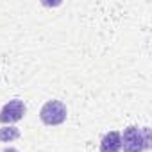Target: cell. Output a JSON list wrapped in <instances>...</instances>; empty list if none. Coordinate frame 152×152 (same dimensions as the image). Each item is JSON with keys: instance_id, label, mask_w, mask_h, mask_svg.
Masks as SVG:
<instances>
[{"instance_id": "cell-6", "label": "cell", "mask_w": 152, "mask_h": 152, "mask_svg": "<svg viewBox=\"0 0 152 152\" xmlns=\"http://www.w3.org/2000/svg\"><path fill=\"white\" fill-rule=\"evenodd\" d=\"M2 152H20V150H16V148H13V147H9V148H4Z\"/></svg>"}, {"instance_id": "cell-1", "label": "cell", "mask_w": 152, "mask_h": 152, "mask_svg": "<svg viewBox=\"0 0 152 152\" xmlns=\"http://www.w3.org/2000/svg\"><path fill=\"white\" fill-rule=\"evenodd\" d=\"M120 138L124 152H145L152 143V132L148 127L129 125L127 129H124V132H120Z\"/></svg>"}, {"instance_id": "cell-2", "label": "cell", "mask_w": 152, "mask_h": 152, "mask_svg": "<svg viewBox=\"0 0 152 152\" xmlns=\"http://www.w3.org/2000/svg\"><path fill=\"white\" fill-rule=\"evenodd\" d=\"M66 106L61 100H48L39 111V118L45 125H61L66 120Z\"/></svg>"}, {"instance_id": "cell-4", "label": "cell", "mask_w": 152, "mask_h": 152, "mask_svg": "<svg viewBox=\"0 0 152 152\" xmlns=\"http://www.w3.org/2000/svg\"><path fill=\"white\" fill-rule=\"evenodd\" d=\"M122 150V138L118 131H111L104 134L100 140V152H120Z\"/></svg>"}, {"instance_id": "cell-3", "label": "cell", "mask_w": 152, "mask_h": 152, "mask_svg": "<svg viewBox=\"0 0 152 152\" xmlns=\"http://www.w3.org/2000/svg\"><path fill=\"white\" fill-rule=\"evenodd\" d=\"M25 113H27V107H25L23 100L13 99L7 104H4V107L0 109V124H4V125L16 124L25 116Z\"/></svg>"}, {"instance_id": "cell-5", "label": "cell", "mask_w": 152, "mask_h": 152, "mask_svg": "<svg viewBox=\"0 0 152 152\" xmlns=\"http://www.w3.org/2000/svg\"><path fill=\"white\" fill-rule=\"evenodd\" d=\"M20 138V129L15 127V125H4V127H0V141H4V143H11L15 140Z\"/></svg>"}]
</instances>
